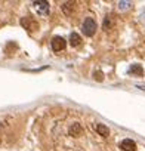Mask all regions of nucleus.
I'll list each match as a JSON object with an SVG mask.
<instances>
[{"mask_svg": "<svg viewBox=\"0 0 145 151\" xmlns=\"http://www.w3.org/2000/svg\"><path fill=\"white\" fill-rule=\"evenodd\" d=\"M95 130H96L101 136H108V135H110V129H108L105 124H102V123H96V124H95Z\"/></svg>", "mask_w": 145, "mask_h": 151, "instance_id": "obj_7", "label": "nucleus"}, {"mask_svg": "<svg viewBox=\"0 0 145 151\" xmlns=\"http://www.w3.org/2000/svg\"><path fill=\"white\" fill-rule=\"evenodd\" d=\"M111 25H113V22H111V17H105V21H104V30H108Z\"/></svg>", "mask_w": 145, "mask_h": 151, "instance_id": "obj_12", "label": "nucleus"}, {"mask_svg": "<svg viewBox=\"0 0 145 151\" xmlns=\"http://www.w3.org/2000/svg\"><path fill=\"white\" fill-rule=\"evenodd\" d=\"M33 8L39 15H47L50 11V5L49 2H45V0H37V2H33Z\"/></svg>", "mask_w": 145, "mask_h": 151, "instance_id": "obj_2", "label": "nucleus"}, {"mask_svg": "<svg viewBox=\"0 0 145 151\" xmlns=\"http://www.w3.org/2000/svg\"><path fill=\"white\" fill-rule=\"evenodd\" d=\"M82 31H83L85 36L92 37V36L95 34V31H96V22H95V19L90 18V17L86 18L85 22H83V25H82Z\"/></svg>", "mask_w": 145, "mask_h": 151, "instance_id": "obj_1", "label": "nucleus"}, {"mask_svg": "<svg viewBox=\"0 0 145 151\" xmlns=\"http://www.w3.org/2000/svg\"><path fill=\"white\" fill-rule=\"evenodd\" d=\"M120 148L123 150V151H135L136 150V144H135V141H132V139H123L121 142H120Z\"/></svg>", "mask_w": 145, "mask_h": 151, "instance_id": "obj_5", "label": "nucleus"}, {"mask_svg": "<svg viewBox=\"0 0 145 151\" xmlns=\"http://www.w3.org/2000/svg\"><path fill=\"white\" fill-rule=\"evenodd\" d=\"M74 5H76L74 2H64L61 8H62V11H64L67 15H71V11L74 9Z\"/></svg>", "mask_w": 145, "mask_h": 151, "instance_id": "obj_10", "label": "nucleus"}, {"mask_svg": "<svg viewBox=\"0 0 145 151\" xmlns=\"http://www.w3.org/2000/svg\"><path fill=\"white\" fill-rule=\"evenodd\" d=\"M82 132H83V127H82L80 123H72V124H71V127H70V135H71V136L77 138V136L82 135Z\"/></svg>", "mask_w": 145, "mask_h": 151, "instance_id": "obj_6", "label": "nucleus"}, {"mask_svg": "<svg viewBox=\"0 0 145 151\" xmlns=\"http://www.w3.org/2000/svg\"><path fill=\"white\" fill-rule=\"evenodd\" d=\"M129 73L130 74H135V76H144V68L141 67V65H138V64H133L130 68H129Z\"/></svg>", "mask_w": 145, "mask_h": 151, "instance_id": "obj_9", "label": "nucleus"}, {"mask_svg": "<svg viewBox=\"0 0 145 151\" xmlns=\"http://www.w3.org/2000/svg\"><path fill=\"white\" fill-rule=\"evenodd\" d=\"M21 24H22V27H25L28 31H34V30H37V28H39V24H37L34 19H31L30 17L22 18V19H21Z\"/></svg>", "mask_w": 145, "mask_h": 151, "instance_id": "obj_4", "label": "nucleus"}, {"mask_svg": "<svg viewBox=\"0 0 145 151\" xmlns=\"http://www.w3.org/2000/svg\"><path fill=\"white\" fill-rule=\"evenodd\" d=\"M93 76H95V80H99V82H102V80H104V77H102V73H99V71H98V73H95Z\"/></svg>", "mask_w": 145, "mask_h": 151, "instance_id": "obj_13", "label": "nucleus"}, {"mask_svg": "<svg viewBox=\"0 0 145 151\" xmlns=\"http://www.w3.org/2000/svg\"><path fill=\"white\" fill-rule=\"evenodd\" d=\"M65 39H62L61 36H55L53 39H52V42H50V46H52V50H55V52H59V50H62V49H65Z\"/></svg>", "mask_w": 145, "mask_h": 151, "instance_id": "obj_3", "label": "nucleus"}, {"mask_svg": "<svg viewBox=\"0 0 145 151\" xmlns=\"http://www.w3.org/2000/svg\"><path fill=\"white\" fill-rule=\"evenodd\" d=\"M80 43H82V37L77 33H71V36H70V45L72 47H77V46H80Z\"/></svg>", "mask_w": 145, "mask_h": 151, "instance_id": "obj_8", "label": "nucleus"}, {"mask_svg": "<svg viewBox=\"0 0 145 151\" xmlns=\"http://www.w3.org/2000/svg\"><path fill=\"white\" fill-rule=\"evenodd\" d=\"M132 6V2H118V9L120 11H126Z\"/></svg>", "mask_w": 145, "mask_h": 151, "instance_id": "obj_11", "label": "nucleus"}]
</instances>
